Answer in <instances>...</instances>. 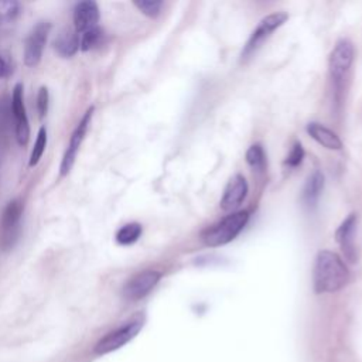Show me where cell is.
<instances>
[{"label":"cell","instance_id":"17","mask_svg":"<svg viewBox=\"0 0 362 362\" xmlns=\"http://www.w3.org/2000/svg\"><path fill=\"white\" fill-rule=\"evenodd\" d=\"M141 232H143V228L139 222H130V223H126L122 228H119L115 238L119 245L127 246V245L134 243L140 238Z\"/></svg>","mask_w":362,"mask_h":362},{"label":"cell","instance_id":"6","mask_svg":"<svg viewBox=\"0 0 362 362\" xmlns=\"http://www.w3.org/2000/svg\"><path fill=\"white\" fill-rule=\"evenodd\" d=\"M287 18H288V16L283 11H277V13L269 14L264 18H262V21L259 23L256 30H253V33L250 34L247 42L245 44V47L242 49V54H240L242 59H246L253 52H256L257 48L264 42V40H267L274 30L281 27Z\"/></svg>","mask_w":362,"mask_h":362},{"label":"cell","instance_id":"25","mask_svg":"<svg viewBox=\"0 0 362 362\" xmlns=\"http://www.w3.org/2000/svg\"><path fill=\"white\" fill-rule=\"evenodd\" d=\"M4 74H6V64H4V61L0 58V78H1Z\"/></svg>","mask_w":362,"mask_h":362},{"label":"cell","instance_id":"2","mask_svg":"<svg viewBox=\"0 0 362 362\" xmlns=\"http://www.w3.org/2000/svg\"><path fill=\"white\" fill-rule=\"evenodd\" d=\"M247 221H249L247 211L230 212L223 219H221L219 222L208 228L202 235V240L206 246H211V247L226 245L242 232Z\"/></svg>","mask_w":362,"mask_h":362},{"label":"cell","instance_id":"22","mask_svg":"<svg viewBox=\"0 0 362 362\" xmlns=\"http://www.w3.org/2000/svg\"><path fill=\"white\" fill-rule=\"evenodd\" d=\"M134 6L146 16L148 17H157L161 11L163 1L160 0H137L134 1Z\"/></svg>","mask_w":362,"mask_h":362},{"label":"cell","instance_id":"7","mask_svg":"<svg viewBox=\"0 0 362 362\" xmlns=\"http://www.w3.org/2000/svg\"><path fill=\"white\" fill-rule=\"evenodd\" d=\"M93 110H95V107L92 106V107H89L85 112L83 117L76 124L75 130L72 132V134L69 137V143L66 146V150L64 153V157H62V161H61V165H59V174L62 177L66 175L71 171V168H72V165L75 163L76 154H78V151L81 148V144H82V141L85 139V134L88 132V127L90 124V120H92V116H93Z\"/></svg>","mask_w":362,"mask_h":362},{"label":"cell","instance_id":"23","mask_svg":"<svg viewBox=\"0 0 362 362\" xmlns=\"http://www.w3.org/2000/svg\"><path fill=\"white\" fill-rule=\"evenodd\" d=\"M303 157H304V150H303V146L300 143H296L291 148V151L288 153L284 164L288 165V167H297L301 164L303 161Z\"/></svg>","mask_w":362,"mask_h":362},{"label":"cell","instance_id":"3","mask_svg":"<svg viewBox=\"0 0 362 362\" xmlns=\"http://www.w3.org/2000/svg\"><path fill=\"white\" fill-rule=\"evenodd\" d=\"M354 55H355L354 44L348 38L338 40L329 54L328 69L337 92H341L344 88L346 74L354 62Z\"/></svg>","mask_w":362,"mask_h":362},{"label":"cell","instance_id":"1","mask_svg":"<svg viewBox=\"0 0 362 362\" xmlns=\"http://www.w3.org/2000/svg\"><path fill=\"white\" fill-rule=\"evenodd\" d=\"M349 270L341 256L331 250L318 252L314 263L313 281L317 293H334L346 286Z\"/></svg>","mask_w":362,"mask_h":362},{"label":"cell","instance_id":"19","mask_svg":"<svg viewBox=\"0 0 362 362\" xmlns=\"http://www.w3.org/2000/svg\"><path fill=\"white\" fill-rule=\"evenodd\" d=\"M246 161L247 164L256 170V171H263L266 165V156L262 144H252L247 151H246Z\"/></svg>","mask_w":362,"mask_h":362},{"label":"cell","instance_id":"12","mask_svg":"<svg viewBox=\"0 0 362 362\" xmlns=\"http://www.w3.org/2000/svg\"><path fill=\"white\" fill-rule=\"evenodd\" d=\"M356 214H351L346 219L342 221L339 228L335 232V239L341 246L344 256L354 263L356 260V247H355V229H356Z\"/></svg>","mask_w":362,"mask_h":362},{"label":"cell","instance_id":"24","mask_svg":"<svg viewBox=\"0 0 362 362\" xmlns=\"http://www.w3.org/2000/svg\"><path fill=\"white\" fill-rule=\"evenodd\" d=\"M48 100H49L48 89L45 86H41L38 90V95H37V109H38V115L41 119L48 112Z\"/></svg>","mask_w":362,"mask_h":362},{"label":"cell","instance_id":"11","mask_svg":"<svg viewBox=\"0 0 362 362\" xmlns=\"http://www.w3.org/2000/svg\"><path fill=\"white\" fill-rule=\"evenodd\" d=\"M246 194L247 182L245 177L240 174L233 175L223 189V195L221 198V208L228 212H235V209L239 208V205L246 198Z\"/></svg>","mask_w":362,"mask_h":362},{"label":"cell","instance_id":"20","mask_svg":"<svg viewBox=\"0 0 362 362\" xmlns=\"http://www.w3.org/2000/svg\"><path fill=\"white\" fill-rule=\"evenodd\" d=\"M45 147H47V129H45V126H41L37 133V139H35L34 147L30 154V161H28L30 167H34L38 164V161L41 160V157L45 151Z\"/></svg>","mask_w":362,"mask_h":362},{"label":"cell","instance_id":"18","mask_svg":"<svg viewBox=\"0 0 362 362\" xmlns=\"http://www.w3.org/2000/svg\"><path fill=\"white\" fill-rule=\"evenodd\" d=\"M102 40H103V30L96 25L90 30H88L86 33L81 34V38H79V48L82 51H89V49H93L95 47L100 45L102 44Z\"/></svg>","mask_w":362,"mask_h":362},{"label":"cell","instance_id":"16","mask_svg":"<svg viewBox=\"0 0 362 362\" xmlns=\"http://www.w3.org/2000/svg\"><path fill=\"white\" fill-rule=\"evenodd\" d=\"M324 188V175L320 171H314L308 178L303 189V201L305 205L311 206L317 202L321 191Z\"/></svg>","mask_w":362,"mask_h":362},{"label":"cell","instance_id":"9","mask_svg":"<svg viewBox=\"0 0 362 362\" xmlns=\"http://www.w3.org/2000/svg\"><path fill=\"white\" fill-rule=\"evenodd\" d=\"M160 272L157 270H143L134 274L123 287L124 298L130 301H137L146 297L160 281Z\"/></svg>","mask_w":362,"mask_h":362},{"label":"cell","instance_id":"21","mask_svg":"<svg viewBox=\"0 0 362 362\" xmlns=\"http://www.w3.org/2000/svg\"><path fill=\"white\" fill-rule=\"evenodd\" d=\"M20 13V4L14 0H0V24L13 21Z\"/></svg>","mask_w":362,"mask_h":362},{"label":"cell","instance_id":"4","mask_svg":"<svg viewBox=\"0 0 362 362\" xmlns=\"http://www.w3.org/2000/svg\"><path fill=\"white\" fill-rule=\"evenodd\" d=\"M143 325H144L143 315H137V317L132 318L122 327L110 331L102 339H99L98 344L95 345V354L105 355V354H109V352H113V351L122 348L123 345L130 342L140 332Z\"/></svg>","mask_w":362,"mask_h":362},{"label":"cell","instance_id":"10","mask_svg":"<svg viewBox=\"0 0 362 362\" xmlns=\"http://www.w3.org/2000/svg\"><path fill=\"white\" fill-rule=\"evenodd\" d=\"M11 112H13L14 124H16V139L20 146H25L30 139V126H28V117L25 112L21 83H17L13 89Z\"/></svg>","mask_w":362,"mask_h":362},{"label":"cell","instance_id":"8","mask_svg":"<svg viewBox=\"0 0 362 362\" xmlns=\"http://www.w3.org/2000/svg\"><path fill=\"white\" fill-rule=\"evenodd\" d=\"M49 30L51 24L48 21H40L30 31L24 44V64L27 66H35L41 61Z\"/></svg>","mask_w":362,"mask_h":362},{"label":"cell","instance_id":"13","mask_svg":"<svg viewBox=\"0 0 362 362\" xmlns=\"http://www.w3.org/2000/svg\"><path fill=\"white\" fill-rule=\"evenodd\" d=\"M99 7L95 1H81L74 8V25L75 33L83 34L88 30L98 25Z\"/></svg>","mask_w":362,"mask_h":362},{"label":"cell","instance_id":"5","mask_svg":"<svg viewBox=\"0 0 362 362\" xmlns=\"http://www.w3.org/2000/svg\"><path fill=\"white\" fill-rule=\"evenodd\" d=\"M23 202L20 199L10 201L0 218V247L1 250H10L18 240L21 230Z\"/></svg>","mask_w":362,"mask_h":362},{"label":"cell","instance_id":"15","mask_svg":"<svg viewBox=\"0 0 362 362\" xmlns=\"http://www.w3.org/2000/svg\"><path fill=\"white\" fill-rule=\"evenodd\" d=\"M54 48L55 51L64 57V58H69L72 55L76 54V51L79 49V35L75 31L66 30L64 33H61L55 41H54Z\"/></svg>","mask_w":362,"mask_h":362},{"label":"cell","instance_id":"14","mask_svg":"<svg viewBox=\"0 0 362 362\" xmlns=\"http://www.w3.org/2000/svg\"><path fill=\"white\" fill-rule=\"evenodd\" d=\"M307 133L322 147L329 148V150H341L342 148V141L338 137L337 133H334L331 129L325 127L321 123L311 122L307 124Z\"/></svg>","mask_w":362,"mask_h":362}]
</instances>
